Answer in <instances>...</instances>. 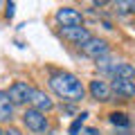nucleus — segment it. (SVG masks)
<instances>
[{
  "instance_id": "obj_7",
  "label": "nucleus",
  "mask_w": 135,
  "mask_h": 135,
  "mask_svg": "<svg viewBox=\"0 0 135 135\" xmlns=\"http://www.w3.org/2000/svg\"><path fill=\"white\" fill-rule=\"evenodd\" d=\"M61 34H63V38H68L70 43L79 45V47H83V45H86L88 41L92 38L90 32H88L86 27H70V29H61Z\"/></svg>"
},
{
  "instance_id": "obj_3",
  "label": "nucleus",
  "mask_w": 135,
  "mask_h": 135,
  "mask_svg": "<svg viewBox=\"0 0 135 135\" xmlns=\"http://www.w3.org/2000/svg\"><path fill=\"white\" fill-rule=\"evenodd\" d=\"M23 124L32 133H45L47 131V117H45V113L36 110V108H27L23 113Z\"/></svg>"
},
{
  "instance_id": "obj_9",
  "label": "nucleus",
  "mask_w": 135,
  "mask_h": 135,
  "mask_svg": "<svg viewBox=\"0 0 135 135\" xmlns=\"http://www.w3.org/2000/svg\"><path fill=\"white\" fill-rule=\"evenodd\" d=\"M108 74H113V79H135V68L126 61H113V65L108 68Z\"/></svg>"
},
{
  "instance_id": "obj_5",
  "label": "nucleus",
  "mask_w": 135,
  "mask_h": 135,
  "mask_svg": "<svg viewBox=\"0 0 135 135\" xmlns=\"http://www.w3.org/2000/svg\"><path fill=\"white\" fill-rule=\"evenodd\" d=\"M81 52L86 54V56H90V59H95V61H99V59H106V56H108L110 47H108V43H106L104 38H97V36H92V38L81 47Z\"/></svg>"
},
{
  "instance_id": "obj_16",
  "label": "nucleus",
  "mask_w": 135,
  "mask_h": 135,
  "mask_svg": "<svg viewBox=\"0 0 135 135\" xmlns=\"http://www.w3.org/2000/svg\"><path fill=\"white\" fill-rule=\"evenodd\" d=\"M14 2H9V5H7V16H9V18H11V16H14Z\"/></svg>"
},
{
  "instance_id": "obj_11",
  "label": "nucleus",
  "mask_w": 135,
  "mask_h": 135,
  "mask_svg": "<svg viewBox=\"0 0 135 135\" xmlns=\"http://www.w3.org/2000/svg\"><path fill=\"white\" fill-rule=\"evenodd\" d=\"M14 115V101L9 99V92L0 90V122H9Z\"/></svg>"
},
{
  "instance_id": "obj_18",
  "label": "nucleus",
  "mask_w": 135,
  "mask_h": 135,
  "mask_svg": "<svg viewBox=\"0 0 135 135\" xmlns=\"http://www.w3.org/2000/svg\"><path fill=\"white\" fill-rule=\"evenodd\" d=\"M0 135H5V133H2V131H0Z\"/></svg>"
},
{
  "instance_id": "obj_8",
  "label": "nucleus",
  "mask_w": 135,
  "mask_h": 135,
  "mask_svg": "<svg viewBox=\"0 0 135 135\" xmlns=\"http://www.w3.org/2000/svg\"><path fill=\"white\" fill-rule=\"evenodd\" d=\"M90 95H92V99H97V101H108L110 99V95H113V90H110V83H106V81H99V79H95V81H90Z\"/></svg>"
},
{
  "instance_id": "obj_13",
  "label": "nucleus",
  "mask_w": 135,
  "mask_h": 135,
  "mask_svg": "<svg viewBox=\"0 0 135 135\" xmlns=\"http://www.w3.org/2000/svg\"><path fill=\"white\" fill-rule=\"evenodd\" d=\"M110 122H113V124H117V126H128V124H131L128 117H126L124 113H113V115H110Z\"/></svg>"
},
{
  "instance_id": "obj_15",
  "label": "nucleus",
  "mask_w": 135,
  "mask_h": 135,
  "mask_svg": "<svg viewBox=\"0 0 135 135\" xmlns=\"http://www.w3.org/2000/svg\"><path fill=\"white\" fill-rule=\"evenodd\" d=\"M81 135H97V128H83Z\"/></svg>"
},
{
  "instance_id": "obj_6",
  "label": "nucleus",
  "mask_w": 135,
  "mask_h": 135,
  "mask_svg": "<svg viewBox=\"0 0 135 135\" xmlns=\"http://www.w3.org/2000/svg\"><path fill=\"white\" fill-rule=\"evenodd\" d=\"M110 90H113V95L122 97V99L135 97V81L133 79H113L110 81Z\"/></svg>"
},
{
  "instance_id": "obj_4",
  "label": "nucleus",
  "mask_w": 135,
  "mask_h": 135,
  "mask_svg": "<svg viewBox=\"0 0 135 135\" xmlns=\"http://www.w3.org/2000/svg\"><path fill=\"white\" fill-rule=\"evenodd\" d=\"M34 90L36 88H32L29 83H25V81H16V83H11L9 86V99L14 101V106H20V104H27V101H32V95H34Z\"/></svg>"
},
{
  "instance_id": "obj_14",
  "label": "nucleus",
  "mask_w": 135,
  "mask_h": 135,
  "mask_svg": "<svg viewBox=\"0 0 135 135\" xmlns=\"http://www.w3.org/2000/svg\"><path fill=\"white\" fill-rule=\"evenodd\" d=\"M83 119H86V113H83V115L79 117V119L74 122L72 126H70V133H72V135H77V133H79V128H81V124H83Z\"/></svg>"
},
{
  "instance_id": "obj_10",
  "label": "nucleus",
  "mask_w": 135,
  "mask_h": 135,
  "mask_svg": "<svg viewBox=\"0 0 135 135\" xmlns=\"http://www.w3.org/2000/svg\"><path fill=\"white\" fill-rule=\"evenodd\" d=\"M32 108H36V110H41V113H45V110H52L54 108V101H52V97L50 95H45L43 90H34V95H32Z\"/></svg>"
},
{
  "instance_id": "obj_12",
  "label": "nucleus",
  "mask_w": 135,
  "mask_h": 135,
  "mask_svg": "<svg viewBox=\"0 0 135 135\" xmlns=\"http://www.w3.org/2000/svg\"><path fill=\"white\" fill-rule=\"evenodd\" d=\"M115 7L122 11V14H133L135 11V2L133 0H119V2H115Z\"/></svg>"
},
{
  "instance_id": "obj_17",
  "label": "nucleus",
  "mask_w": 135,
  "mask_h": 135,
  "mask_svg": "<svg viewBox=\"0 0 135 135\" xmlns=\"http://www.w3.org/2000/svg\"><path fill=\"white\" fill-rule=\"evenodd\" d=\"M5 135H23V133L18 128H9V131H5Z\"/></svg>"
},
{
  "instance_id": "obj_1",
  "label": "nucleus",
  "mask_w": 135,
  "mask_h": 135,
  "mask_svg": "<svg viewBox=\"0 0 135 135\" xmlns=\"http://www.w3.org/2000/svg\"><path fill=\"white\" fill-rule=\"evenodd\" d=\"M50 88H52V92L56 97H61V99H65V101H72V104L81 101L83 95H86L83 83L79 81L72 72H54L52 77H50Z\"/></svg>"
},
{
  "instance_id": "obj_2",
  "label": "nucleus",
  "mask_w": 135,
  "mask_h": 135,
  "mask_svg": "<svg viewBox=\"0 0 135 135\" xmlns=\"http://www.w3.org/2000/svg\"><path fill=\"white\" fill-rule=\"evenodd\" d=\"M56 23L61 25V29H70V27H83V14L74 7H61L54 14Z\"/></svg>"
}]
</instances>
